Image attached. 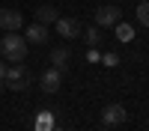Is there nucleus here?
Masks as SVG:
<instances>
[{"label": "nucleus", "instance_id": "obj_1", "mask_svg": "<svg viewBox=\"0 0 149 131\" xmlns=\"http://www.w3.org/2000/svg\"><path fill=\"white\" fill-rule=\"evenodd\" d=\"M0 54H3L6 63H21L27 57V39H24V33H3Z\"/></svg>", "mask_w": 149, "mask_h": 131}, {"label": "nucleus", "instance_id": "obj_2", "mask_svg": "<svg viewBox=\"0 0 149 131\" xmlns=\"http://www.w3.org/2000/svg\"><path fill=\"white\" fill-rule=\"evenodd\" d=\"M3 83H6V89H12V92H21V89H27V83H30V71L24 69L21 63H15L12 69H6V78H3Z\"/></svg>", "mask_w": 149, "mask_h": 131}, {"label": "nucleus", "instance_id": "obj_3", "mask_svg": "<svg viewBox=\"0 0 149 131\" xmlns=\"http://www.w3.org/2000/svg\"><path fill=\"white\" fill-rule=\"evenodd\" d=\"M122 21V9L113 6V3H104L95 9V24L98 27H116V24Z\"/></svg>", "mask_w": 149, "mask_h": 131}, {"label": "nucleus", "instance_id": "obj_4", "mask_svg": "<svg viewBox=\"0 0 149 131\" xmlns=\"http://www.w3.org/2000/svg\"><path fill=\"white\" fill-rule=\"evenodd\" d=\"M0 30H6V33L24 30V15L18 9H0Z\"/></svg>", "mask_w": 149, "mask_h": 131}, {"label": "nucleus", "instance_id": "obj_5", "mask_svg": "<svg viewBox=\"0 0 149 131\" xmlns=\"http://www.w3.org/2000/svg\"><path fill=\"white\" fill-rule=\"evenodd\" d=\"M125 119H128V113H125L122 104H107L102 110V125H107V128H116V125L125 122Z\"/></svg>", "mask_w": 149, "mask_h": 131}, {"label": "nucleus", "instance_id": "obj_6", "mask_svg": "<svg viewBox=\"0 0 149 131\" xmlns=\"http://www.w3.org/2000/svg\"><path fill=\"white\" fill-rule=\"evenodd\" d=\"M54 27H57V33L63 39H78L81 36V21H74V18H57Z\"/></svg>", "mask_w": 149, "mask_h": 131}, {"label": "nucleus", "instance_id": "obj_7", "mask_svg": "<svg viewBox=\"0 0 149 131\" xmlns=\"http://www.w3.org/2000/svg\"><path fill=\"white\" fill-rule=\"evenodd\" d=\"M60 83H63V71L60 69H48V71H42V92H48V95H54L57 89H60Z\"/></svg>", "mask_w": 149, "mask_h": 131}, {"label": "nucleus", "instance_id": "obj_8", "mask_svg": "<svg viewBox=\"0 0 149 131\" xmlns=\"http://www.w3.org/2000/svg\"><path fill=\"white\" fill-rule=\"evenodd\" d=\"M24 39H27V45H45L48 42V27L45 24H30L27 30H24Z\"/></svg>", "mask_w": 149, "mask_h": 131}, {"label": "nucleus", "instance_id": "obj_9", "mask_svg": "<svg viewBox=\"0 0 149 131\" xmlns=\"http://www.w3.org/2000/svg\"><path fill=\"white\" fill-rule=\"evenodd\" d=\"M60 18V12H57V6H48V3H42V6H36V21H39V24H45V27H48V24H54Z\"/></svg>", "mask_w": 149, "mask_h": 131}, {"label": "nucleus", "instance_id": "obj_10", "mask_svg": "<svg viewBox=\"0 0 149 131\" xmlns=\"http://www.w3.org/2000/svg\"><path fill=\"white\" fill-rule=\"evenodd\" d=\"M69 60H72V51H69V48H54V51H51V66L60 69V71L69 66Z\"/></svg>", "mask_w": 149, "mask_h": 131}, {"label": "nucleus", "instance_id": "obj_11", "mask_svg": "<svg viewBox=\"0 0 149 131\" xmlns=\"http://www.w3.org/2000/svg\"><path fill=\"white\" fill-rule=\"evenodd\" d=\"M54 128V119H51V113H39V116H36V131H51Z\"/></svg>", "mask_w": 149, "mask_h": 131}, {"label": "nucleus", "instance_id": "obj_12", "mask_svg": "<svg viewBox=\"0 0 149 131\" xmlns=\"http://www.w3.org/2000/svg\"><path fill=\"white\" fill-rule=\"evenodd\" d=\"M137 21L143 27H149V0H140L137 3Z\"/></svg>", "mask_w": 149, "mask_h": 131}, {"label": "nucleus", "instance_id": "obj_13", "mask_svg": "<svg viewBox=\"0 0 149 131\" xmlns=\"http://www.w3.org/2000/svg\"><path fill=\"white\" fill-rule=\"evenodd\" d=\"M84 33V39H86V45H90V48H95L98 45V39H102V33H98L95 27H90V30H81Z\"/></svg>", "mask_w": 149, "mask_h": 131}, {"label": "nucleus", "instance_id": "obj_14", "mask_svg": "<svg viewBox=\"0 0 149 131\" xmlns=\"http://www.w3.org/2000/svg\"><path fill=\"white\" fill-rule=\"evenodd\" d=\"M116 36H119L122 42H131V36H134V30L128 27V24H122V21H119V24H116Z\"/></svg>", "mask_w": 149, "mask_h": 131}, {"label": "nucleus", "instance_id": "obj_15", "mask_svg": "<svg viewBox=\"0 0 149 131\" xmlns=\"http://www.w3.org/2000/svg\"><path fill=\"white\" fill-rule=\"evenodd\" d=\"M116 63H119L116 54H107V57H104V66H116Z\"/></svg>", "mask_w": 149, "mask_h": 131}, {"label": "nucleus", "instance_id": "obj_16", "mask_svg": "<svg viewBox=\"0 0 149 131\" xmlns=\"http://www.w3.org/2000/svg\"><path fill=\"white\" fill-rule=\"evenodd\" d=\"M6 78V60H0V80Z\"/></svg>", "mask_w": 149, "mask_h": 131}, {"label": "nucleus", "instance_id": "obj_17", "mask_svg": "<svg viewBox=\"0 0 149 131\" xmlns=\"http://www.w3.org/2000/svg\"><path fill=\"white\" fill-rule=\"evenodd\" d=\"M51 131H69V128H63V125H54V128H51Z\"/></svg>", "mask_w": 149, "mask_h": 131}]
</instances>
